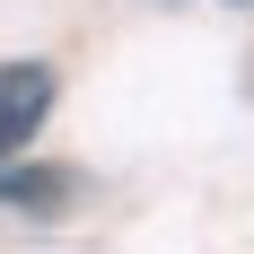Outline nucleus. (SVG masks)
Instances as JSON below:
<instances>
[{"label": "nucleus", "mask_w": 254, "mask_h": 254, "mask_svg": "<svg viewBox=\"0 0 254 254\" xmlns=\"http://www.w3.org/2000/svg\"><path fill=\"white\" fill-rule=\"evenodd\" d=\"M53 97H62V79L53 62H0V158H18L35 131H44Z\"/></svg>", "instance_id": "obj_1"}, {"label": "nucleus", "mask_w": 254, "mask_h": 254, "mask_svg": "<svg viewBox=\"0 0 254 254\" xmlns=\"http://www.w3.org/2000/svg\"><path fill=\"white\" fill-rule=\"evenodd\" d=\"M79 176L70 167H18V158H0V210H70Z\"/></svg>", "instance_id": "obj_2"}]
</instances>
